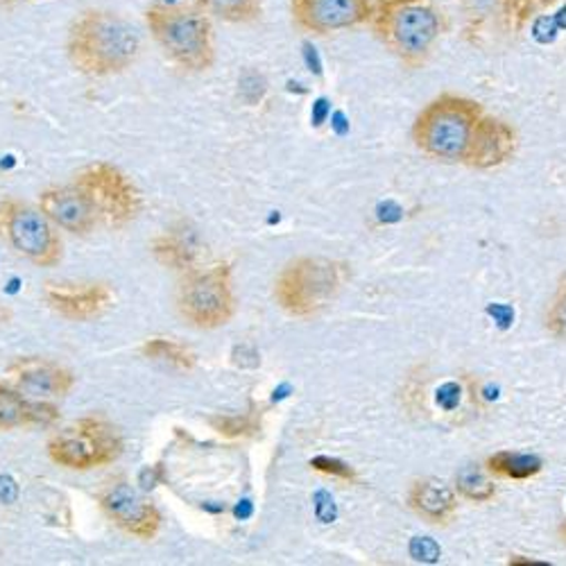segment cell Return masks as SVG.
Instances as JSON below:
<instances>
[{
  "label": "cell",
  "mask_w": 566,
  "mask_h": 566,
  "mask_svg": "<svg viewBox=\"0 0 566 566\" xmlns=\"http://www.w3.org/2000/svg\"><path fill=\"white\" fill-rule=\"evenodd\" d=\"M49 306L66 319H93L107 313L116 300L107 283H86V286H71V283H49L43 291Z\"/></svg>",
  "instance_id": "12"
},
{
  "label": "cell",
  "mask_w": 566,
  "mask_h": 566,
  "mask_svg": "<svg viewBox=\"0 0 566 566\" xmlns=\"http://www.w3.org/2000/svg\"><path fill=\"white\" fill-rule=\"evenodd\" d=\"M196 8L207 17L231 23H248L261 14V0H196Z\"/></svg>",
  "instance_id": "21"
},
{
  "label": "cell",
  "mask_w": 566,
  "mask_h": 566,
  "mask_svg": "<svg viewBox=\"0 0 566 566\" xmlns=\"http://www.w3.org/2000/svg\"><path fill=\"white\" fill-rule=\"evenodd\" d=\"M371 25L388 49L410 66H419L442 34V17L433 0H371Z\"/></svg>",
  "instance_id": "2"
},
{
  "label": "cell",
  "mask_w": 566,
  "mask_h": 566,
  "mask_svg": "<svg viewBox=\"0 0 566 566\" xmlns=\"http://www.w3.org/2000/svg\"><path fill=\"white\" fill-rule=\"evenodd\" d=\"M349 279V265L324 256H300L274 279V300L293 317H313L332 304Z\"/></svg>",
  "instance_id": "3"
},
{
  "label": "cell",
  "mask_w": 566,
  "mask_h": 566,
  "mask_svg": "<svg viewBox=\"0 0 566 566\" xmlns=\"http://www.w3.org/2000/svg\"><path fill=\"white\" fill-rule=\"evenodd\" d=\"M57 410L49 403L25 399L21 390L0 384V431H12L32 423H51Z\"/></svg>",
  "instance_id": "17"
},
{
  "label": "cell",
  "mask_w": 566,
  "mask_h": 566,
  "mask_svg": "<svg viewBox=\"0 0 566 566\" xmlns=\"http://www.w3.org/2000/svg\"><path fill=\"white\" fill-rule=\"evenodd\" d=\"M544 462L537 455L531 453H518V451H496L488 458L485 469L494 476L510 479V481H526L537 476L542 471Z\"/></svg>",
  "instance_id": "18"
},
{
  "label": "cell",
  "mask_w": 566,
  "mask_h": 566,
  "mask_svg": "<svg viewBox=\"0 0 566 566\" xmlns=\"http://www.w3.org/2000/svg\"><path fill=\"white\" fill-rule=\"evenodd\" d=\"M140 352H144L146 358L164 363L175 369H193V365H196V354L177 340L153 338L144 347H140Z\"/></svg>",
  "instance_id": "22"
},
{
  "label": "cell",
  "mask_w": 566,
  "mask_h": 566,
  "mask_svg": "<svg viewBox=\"0 0 566 566\" xmlns=\"http://www.w3.org/2000/svg\"><path fill=\"white\" fill-rule=\"evenodd\" d=\"M148 28L172 64L188 73L211 69L216 60L209 17L193 8L155 3L148 10Z\"/></svg>",
  "instance_id": "5"
},
{
  "label": "cell",
  "mask_w": 566,
  "mask_h": 566,
  "mask_svg": "<svg viewBox=\"0 0 566 566\" xmlns=\"http://www.w3.org/2000/svg\"><path fill=\"white\" fill-rule=\"evenodd\" d=\"M73 186L86 198L98 222L112 229L129 224L140 209V196L132 179L107 161H93L80 168Z\"/></svg>",
  "instance_id": "7"
},
{
  "label": "cell",
  "mask_w": 566,
  "mask_h": 566,
  "mask_svg": "<svg viewBox=\"0 0 566 566\" xmlns=\"http://www.w3.org/2000/svg\"><path fill=\"white\" fill-rule=\"evenodd\" d=\"M120 453L123 440L118 431L101 417H82L49 442L51 460L73 471L112 464Z\"/></svg>",
  "instance_id": "8"
},
{
  "label": "cell",
  "mask_w": 566,
  "mask_h": 566,
  "mask_svg": "<svg viewBox=\"0 0 566 566\" xmlns=\"http://www.w3.org/2000/svg\"><path fill=\"white\" fill-rule=\"evenodd\" d=\"M559 537L566 542V518L559 524Z\"/></svg>",
  "instance_id": "27"
},
{
  "label": "cell",
  "mask_w": 566,
  "mask_h": 566,
  "mask_svg": "<svg viewBox=\"0 0 566 566\" xmlns=\"http://www.w3.org/2000/svg\"><path fill=\"white\" fill-rule=\"evenodd\" d=\"M481 118L483 112L479 103L444 93L421 109L412 125V140L431 159L449 164L464 161Z\"/></svg>",
  "instance_id": "4"
},
{
  "label": "cell",
  "mask_w": 566,
  "mask_h": 566,
  "mask_svg": "<svg viewBox=\"0 0 566 566\" xmlns=\"http://www.w3.org/2000/svg\"><path fill=\"white\" fill-rule=\"evenodd\" d=\"M408 507L427 524L444 526L458 512V492L440 479H419L408 490Z\"/></svg>",
  "instance_id": "16"
},
{
  "label": "cell",
  "mask_w": 566,
  "mask_h": 566,
  "mask_svg": "<svg viewBox=\"0 0 566 566\" xmlns=\"http://www.w3.org/2000/svg\"><path fill=\"white\" fill-rule=\"evenodd\" d=\"M514 150H516L514 129L499 118L483 116L474 129V136H471L464 164L479 170L499 168L514 155Z\"/></svg>",
  "instance_id": "13"
},
{
  "label": "cell",
  "mask_w": 566,
  "mask_h": 566,
  "mask_svg": "<svg viewBox=\"0 0 566 566\" xmlns=\"http://www.w3.org/2000/svg\"><path fill=\"white\" fill-rule=\"evenodd\" d=\"M0 233L28 261L39 268H53L62 261V241L55 222L19 200L0 202Z\"/></svg>",
  "instance_id": "9"
},
{
  "label": "cell",
  "mask_w": 566,
  "mask_h": 566,
  "mask_svg": "<svg viewBox=\"0 0 566 566\" xmlns=\"http://www.w3.org/2000/svg\"><path fill=\"white\" fill-rule=\"evenodd\" d=\"M455 492L474 503H488L496 494V485L490 479V471L479 464H464L455 476Z\"/></svg>",
  "instance_id": "20"
},
{
  "label": "cell",
  "mask_w": 566,
  "mask_h": 566,
  "mask_svg": "<svg viewBox=\"0 0 566 566\" xmlns=\"http://www.w3.org/2000/svg\"><path fill=\"white\" fill-rule=\"evenodd\" d=\"M153 254L166 268L191 270L196 265L198 250L191 241L184 239V235H179V233H164V235H159V239H155Z\"/></svg>",
  "instance_id": "19"
},
{
  "label": "cell",
  "mask_w": 566,
  "mask_h": 566,
  "mask_svg": "<svg viewBox=\"0 0 566 566\" xmlns=\"http://www.w3.org/2000/svg\"><path fill=\"white\" fill-rule=\"evenodd\" d=\"M293 17L306 32L328 34L371 21V0H293Z\"/></svg>",
  "instance_id": "11"
},
{
  "label": "cell",
  "mask_w": 566,
  "mask_h": 566,
  "mask_svg": "<svg viewBox=\"0 0 566 566\" xmlns=\"http://www.w3.org/2000/svg\"><path fill=\"white\" fill-rule=\"evenodd\" d=\"M546 328L548 334L555 336L557 340H566V276L557 286L548 313H546Z\"/></svg>",
  "instance_id": "23"
},
{
  "label": "cell",
  "mask_w": 566,
  "mask_h": 566,
  "mask_svg": "<svg viewBox=\"0 0 566 566\" xmlns=\"http://www.w3.org/2000/svg\"><path fill=\"white\" fill-rule=\"evenodd\" d=\"M66 51L71 64L91 77L123 73L140 51V36L132 23L114 12H82L69 32Z\"/></svg>",
  "instance_id": "1"
},
{
  "label": "cell",
  "mask_w": 566,
  "mask_h": 566,
  "mask_svg": "<svg viewBox=\"0 0 566 566\" xmlns=\"http://www.w3.org/2000/svg\"><path fill=\"white\" fill-rule=\"evenodd\" d=\"M218 429L224 436H245V433L254 431V421L248 419V417H243V419H239V417L222 419V421H218Z\"/></svg>",
  "instance_id": "25"
},
{
  "label": "cell",
  "mask_w": 566,
  "mask_h": 566,
  "mask_svg": "<svg viewBox=\"0 0 566 566\" xmlns=\"http://www.w3.org/2000/svg\"><path fill=\"white\" fill-rule=\"evenodd\" d=\"M10 379L17 390L34 397H66L75 386V376L66 367L43 358L17 360L10 367Z\"/></svg>",
  "instance_id": "14"
},
{
  "label": "cell",
  "mask_w": 566,
  "mask_h": 566,
  "mask_svg": "<svg viewBox=\"0 0 566 566\" xmlns=\"http://www.w3.org/2000/svg\"><path fill=\"white\" fill-rule=\"evenodd\" d=\"M17 3H23V0H0V8H10V6H17Z\"/></svg>",
  "instance_id": "26"
},
{
  "label": "cell",
  "mask_w": 566,
  "mask_h": 566,
  "mask_svg": "<svg viewBox=\"0 0 566 566\" xmlns=\"http://www.w3.org/2000/svg\"><path fill=\"white\" fill-rule=\"evenodd\" d=\"M39 209L55 222V227H62L80 235L88 233L98 222L91 205L75 186L45 188V191L39 196Z\"/></svg>",
  "instance_id": "15"
},
{
  "label": "cell",
  "mask_w": 566,
  "mask_h": 566,
  "mask_svg": "<svg viewBox=\"0 0 566 566\" xmlns=\"http://www.w3.org/2000/svg\"><path fill=\"white\" fill-rule=\"evenodd\" d=\"M311 467H313L315 471H319V474L334 476V479H343V481H354V479H356V471H354L349 464H345V462H340V460H336V458L317 455V458L311 460Z\"/></svg>",
  "instance_id": "24"
},
{
  "label": "cell",
  "mask_w": 566,
  "mask_h": 566,
  "mask_svg": "<svg viewBox=\"0 0 566 566\" xmlns=\"http://www.w3.org/2000/svg\"><path fill=\"white\" fill-rule=\"evenodd\" d=\"M98 503L109 522L132 537L153 539L161 528L159 510L146 499H140L138 492L125 483L105 488L98 496Z\"/></svg>",
  "instance_id": "10"
},
{
  "label": "cell",
  "mask_w": 566,
  "mask_h": 566,
  "mask_svg": "<svg viewBox=\"0 0 566 566\" xmlns=\"http://www.w3.org/2000/svg\"><path fill=\"white\" fill-rule=\"evenodd\" d=\"M175 306L181 319L196 328L209 332L224 326L235 313L231 270L227 265L186 270L175 295Z\"/></svg>",
  "instance_id": "6"
}]
</instances>
